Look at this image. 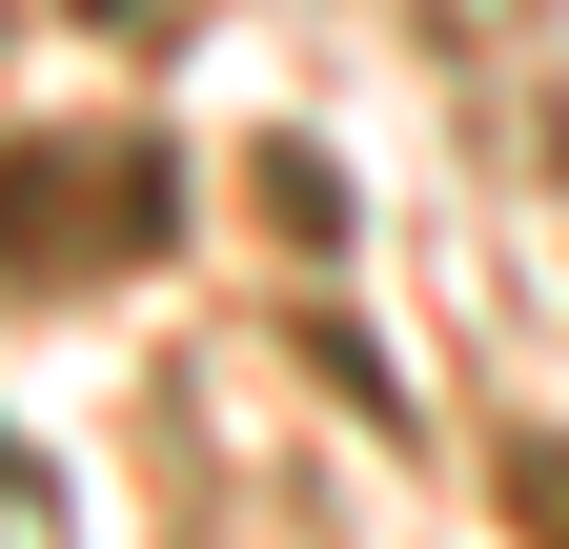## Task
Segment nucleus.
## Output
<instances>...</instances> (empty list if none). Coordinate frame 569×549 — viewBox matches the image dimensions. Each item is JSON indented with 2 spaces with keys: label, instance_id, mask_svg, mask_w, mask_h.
Segmentation results:
<instances>
[{
  "label": "nucleus",
  "instance_id": "1",
  "mask_svg": "<svg viewBox=\"0 0 569 549\" xmlns=\"http://www.w3.org/2000/svg\"><path fill=\"white\" fill-rule=\"evenodd\" d=\"M183 183L142 143H0V286H102V264H163Z\"/></svg>",
  "mask_w": 569,
  "mask_h": 549
},
{
  "label": "nucleus",
  "instance_id": "2",
  "mask_svg": "<svg viewBox=\"0 0 569 549\" xmlns=\"http://www.w3.org/2000/svg\"><path fill=\"white\" fill-rule=\"evenodd\" d=\"M488 489H509L529 549H569V428H509V448H488Z\"/></svg>",
  "mask_w": 569,
  "mask_h": 549
}]
</instances>
